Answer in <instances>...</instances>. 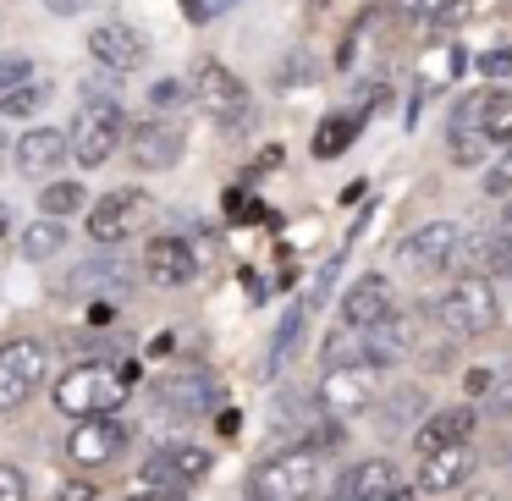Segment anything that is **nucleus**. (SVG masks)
<instances>
[{"mask_svg": "<svg viewBox=\"0 0 512 501\" xmlns=\"http://www.w3.org/2000/svg\"><path fill=\"white\" fill-rule=\"evenodd\" d=\"M138 369L122 364H72L67 375L56 380V408L72 413V419H100V413H116L127 397V380H133Z\"/></svg>", "mask_w": 512, "mask_h": 501, "instance_id": "f257e3e1", "label": "nucleus"}, {"mask_svg": "<svg viewBox=\"0 0 512 501\" xmlns=\"http://www.w3.org/2000/svg\"><path fill=\"white\" fill-rule=\"evenodd\" d=\"M435 320L446 336H485L501 325V298L490 287V276H457L435 303Z\"/></svg>", "mask_w": 512, "mask_h": 501, "instance_id": "f03ea898", "label": "nucleus"}, {"mask_svg": "<svg viewBox=\"0 0 512 501\" xmlns=\"http://www.w3.org/2000/svg\"><path fill=\"white\" fill-rule=\"evenodd\" d=\"M314 490H320V457L309 446H287L248 474V501H309Z\"/></svg>", "mask_w": 512, "mask_h": 501, "instance_id": "7ed1b4c3", "label": "nucleus"}, {"mask_svg": "<svg viewBox=\"0 0 512 501\" xmlns=\"http://www.w3.org/2000/svg\"><path fill=\"white\" fill-rule=\"evenodd\" d=\"M122 138H127V116H122L116 100H89L67 127V144H72V155H78L83 166H105Z\"/></svg>", "mask_w": 512, "mask_h": 501, "instance_id": "20e7f679", "label": "nucleus"}, {"mask_svg": "<svg viewBox=\"0 0 512 501\" xmlns=\"http://www.w3.org/2000/svg\"><path fill=\"white\" fill-rule=\"evenodd\" d=\"M457 243H463V226L457 221H430L419 232H408L397 243V270L402 276H446L457 259Z\"/></svg>", "mask_w": 512, "mask_h": 501, "instance_id": "39448f33", "label": "nucleus"}, {"mask_svg": "<svg viewBox=\"0 0 512 501\" xmlns=\"http://www.w3.org/2000/svg\"><path fill=\"white\" fill-rule=\"evenodd\" d=\"M380 397V369L375 364H331L320 380V413L331 419H353Z\"/></svg>", "mask_w": 512, "mask_h": 501, "instance_id": "423d86ee", "label": "nucleus"}, {"mask_svg": "<svg viewBox=\"0 0 512 501\" xmlns=\"http://www.w3.org/2000/svg\"><path fill=\"white\" fill-rule=\"evenodd\" d=\"M39 380H45V347L28 342V336H17V342L0 347V413L23 408V402L39 391Z\"/></svg>", "mask_w": 512, "mask_h": 501, "instance_id": "0eeeda50", "label": "nucleus"}, {"mask_svg": "<svg viewBox=\"0 0 512 501\" xmlns=\"http://www.w3.org/2000/svg\"><path fill=\"white\" fill-rule=\"evenodd\" d=\"M155 402L171 419H204V413L221 402V386H215L204 369H171V375L155 380Z\"/></svg>", "mask_w": 512, "mask_h": 501, "instance_id": "6e6552de", "label": "nucleus"}, {"mask_svg": "<svg viewBox=\"0 0 512 501\" xmlns=\"http://www.w3.org/2000/svg\"><path fill=\"white\" fill-rule=\"evenodd\" d=\"M210 474V452L204 446H193V441H171V446H160L155 457H144V485H160V490H188V485H199V479Z\"/></svg>", "mask_w": 512, "mask_h": 501, "instance_id": "1a4fd4ad", "label": "nucleus"}, {"mask_svg": "<svg viewBox=\"0 0 512 501\" xmlns=\"http://www.w3.org/2000/svg\"><path fill=\"white\" fill-rule=\"evenodd\" d=\"M122 446H127V430L111 413H100V419H78V430H72V441H67V457L78 468H105V463L122 457Z\"/></svg>", "mask_w": 512, "mask_h": 501, "instance_id": "9d476101", "label": "nucleus"}, {"mask_svg": "<svg viewBox=\"0 0 512 501\" xmlns=\"http://www.w3.org/2000/svg\"><path fill=\"white\" fill-rule=\"evenodd\" d=\"M138 215H144V193L116 188V193H105V199H94V210H89V237L111 248V243H122V237L138 232Z\"/></svg>", "mask_w": 512, "mask_h": 501, "instance_id": "9b49d317", "label": "nucleus"}, {"mask_svg": "<svg viewBox=\"0 0 512 501\" xmlns=\"http://www.w3.org/2000/svg\"><path fill=\"white\" fill-rule=\"evenodd\" d=\"M188 94H193V100H199L210 116H237V111L248 105L243 78H237V72H226L221 61H199V67H193Z\"/></svg>", "mask_w": 512, "mask_h": 501, "instance_id": "f8f14e48", "label": "nucleus"}, {"mask_svg": "<svg viewBox=\"0 0 512 501\" xmlns=\"http://www.w3.org/2000/svg\"><path fill=\"white\" fill-rule=\"evenodd\" d=\"M358 331V325H353ZM358 347H364V364H375V369H386V364H402L408 358V347H413V320L408 314H380L375 325H364L358 331Z\"/></svg>", "mask_w": 512, "mask_h": 501, "instance_id": "ddd939ff", "label": "nucleus"}, {"mask_svg": "<svg viewBox=\"0 0 512 501\" xmlns=\"http://www.w3.org/2000/svg\"><path fill=\"white\" fill-rule=\"evenodd\" d=\"M144 276L155 281V287H188V281L199 276V254H193L182 237H149Z\"/></svg>", "mask_w": 512, "mask_h": 501, "instance_id": "4468645a", "label": "nucleus"}, {"mask_svg": "<svg viewBox=\"0 0 512 501\" xmlns=\"http://www.w3.org/2000/svg\"><path fill=\"white\" fill-rule=\"evenodd\" d=\"M468 474H474V446L457 441V446H435V452L419 457V490L441 496V490H463Z\"/></svg>", "mask_w": 512, "mask_h": 501, "instance_id": "2eb2a0df", "label": "nucleus"}, {"mask_svg": "<svg viewBox=\"0 0 512 501\" xmlns=\"http://www.w3.org/2000/svg\"><path fill=\"white\" fill-rule=\"evenodd\" d=\"M127 155H133L138 171H171L182 160V133L166 122H138L127 133Z\"/></svg>", "mask_w": 512, "mask_h": 501, "instance_id": "dca6fc26", "label": "nucleus"}, {"mask_svg": "<svg viewBox=\"0 0 512 501\" xmlns=\"http://www.w3.org/2000/svg\"><path fill=\"white\" fill-rule=\"evenodd\" d=\"M67 155H72V144L56 127H28V133L17 138V171H23V177H39V182L56 177Z\"/></svg>", "mask_w": 512, "mask_h": 501, "instance_id": "f3484780", "label": "nucleus"}, {"mask_svg": "<svg viewBox=\"0 0 512 501\" xmlns=\"http://www.w3.org/2000/svg\"><path fill=\"white\" fill-rule=\"evenodd\" d=\"M89 56L100 61L105 72H138V61H144L149 50H144V39H138L127 23H100L89 34Z\"/></svg>", "mask_w": 512, "mask_h": 501, "instance_id": "a211bd4d", "label": "nucleus"}, {"mask_svg": "<svg viewBox=\"0 0 512 501\" xmlns=\"http://www.w3.org/2000/svg\"><path fill=\"white\" fill-rule=\"evenodd\" d=\"M397 303H391V281L386 276H358L353 287L342 292V325H375L380 314H391Z\"/></svg>", "mask_w": 512, "mask_h": 501, "instance_id": "6ab92c4d", "label": "nucleus"}, {"mask_svg": "<svg viewBox=\"0 0 512 501\" xmlns=\"http://www.w3.org/2000/svg\"><path fill=\"white\" fill-rule=\"evenodd\" d=\"M490 138L485 127H479V94L468 105H457L452 111V127H446V155L457 160V166H474V160H485Z\"/></svg>", "mask_w": 512, "mask_h": 501, "instance_id": "aec40b11", "label": "nucleus"}, {"mask_svg": "<svg viewBox=\"0 0 512 501\" xmlns=\"http://www.w3.org/2000/svg\"><path fill=\"white\" fill-rule=\"evenodd\" d=\"M468 435H474V408H435V413H424L413 446H419V457H424V452H435V446L468 441Z\"/></svg>", "mask_w": 512, "mask_h": 501, "instance_id": "412c9836", "label": "nucleus"}, {"mask_svg": "<svg viewBox=\"0 0 512 501\" xmlns=\"http://www.w3.org/2000/svg\"><path fill=\"white\" fill-rule=\"evenodd\" d=\"M391 485H397V468H391L386 457H364V463H353L336 479V490H347L353 501H380Z\"/></svg>", "mask_w": 512, "mask_h": 501, "instance_id": "4be33fe9", "label": "nucleus"}, {"mask_svg": "<svg viewBox=\"0 0 512 501\" xmlns=\"http://www.w3.org/2000/svg\"><path fill=\"white\" fill-rule=\"evenodd\" d=\"M127 270L133 265H122V259H89V265H78V276H67V292H122L133 281Z\"/></svg>", "mask_w": 512, "mask_h": 501, "instance_id": "5701e85b", "label": "nucleus"}, {"mask_svg": "<svg viewBox=\"0 0 512 501\" xmlns=\"http://www.w3.org/2000/svg\"><path fill=\"white\" fill-rule=\"evenodd\" d=\"M358 122H364V111H336V116H325V122L314 127V155H320V160L342 155V149L358 138Z\"/></svg>", "mask_w": 512, "mask_h": 501, "instance_id": "b1692460", "label": "nucleus"}, {"mask_svg": "<svg viewBox=\"0 0 512 501\" xmlns=\"http://www.w3.org/2000/svg\"><path fill=\"white\" fill-rule=\"evenodd\" d=\"M479 127H485L490 144H507V138H512V89L479 94Z\"/></svg>", "mask_w": 512, "mask_h": 501, "instance_id": "393cba45", "label": "nucleus"}, {"mask_svg": "<svg viewBox=\"0 0 512 501\" xmlns=\"http://www.w3.org/2000/svg\"><path fill=\"white\" fill-rule=\"evenodd\" d=\"M303 314H309V303H292V314H281L276 342H270V358H265V375H276V369L287 364V353L298 347V336H303Z\"/></svg>", "mask_w": 512, "mask_h": 501, "instance_id": "a878e982", "label": "nucleus"}, {"mask_svg": "<svg viewBox=\"0 0 512 501\" xmlns=\"http://www.w3.org/2000/svg\"><path fill=\"white\" fill-rule=\"evenodd\" d=\"M83 204H89V193H83L78 182H45V188H39V215H50V221L83 210Z\"/></svg>", "mask_w": 512, "mask_h": 501, "instance_id": "bb28decb", "label": "nucleus"}, {"mask_svg": "<svg viewBox=\"0 0 512 501\" xmlns=\"http://www.w3.org/2000/svg\"><path fill=\"white\" fill-rule=\"evenodd\" d=\"M61 243H67V226L50 221V215H45L39 226H28V232H23V254H28V259H56Z\"/></svg>", "mask_w": 512, "mask_h": 501, "instance_id": "cd10ccee", "label": "nucleus"}, {"mask_svg": "<svg viewBox=\"0 0 512 501\" xmlns=\"http://www.w3.org/2000/svg\"><path fill=\"white\" fill-rule=\"evenodd\" d=\"M45 100H50V89H45V83H17V89H6V94H0V116H34Z\"/></svg>", "mask_w": 512, "mask_h": 501, "instance_id": "c85d7f7f", "label": "nucleus"}, {"mask_svg": "<svg viewBox=\"0 0 512 501\" xmlns=\"http://www.w3.org/2000/svg\"><path fill=\"white\" fill-rule=\"evenodd\" d=\"M457 6L463 0H397V12L408 23H446V17H457Z\"/></svg>", "mask_w": 512, "mask_h": 501, "instance_id": "c756f323", "label": "nucleus"}, {"mask_svg": "<svg viewBox=\"0 0 512 501\" xmlns=\"http://www.w3.org/2000/svg\"><path fill=\"white\" fill-rule=\"evenodd\" d=\"M193 94H188V83H177V78H160L155 89H149V105L155 111H177V105H188Z\"/></svg>", "mask_w": 512, "mask_h": 501, "instance_id": "7c9ffc66", "label": "nucleus"}, {"mask_svg": "<svg viewBox=\"0 0 512 501\" xmlns=\"http://www.w3.org/2000/svg\"><path fill=\"white\" fill-rule=\"evenodd\" d=\"M424 402H430V397H424L419 386H402V391H391V408H386V419H391V424H402V419H413V413H419Z\"/></svg>", "mask_w": 512, "mask_h": 501, "instance_id": "2f4dec72", "label": "nucleus"}, {"mask_svg": "<svg viewBox=\"0 0 512 501\" xmlns=\"http://www.w3.org/2000/svg\"><path fill=\"white\" fill-rule=\"evenodd\" d=\"M479 188H485L490 199H512V149H507V155H501L496 166L485 171V182H479Z\"/></svg>", "mask_w": 512, "mask_h": 501, "instance_id": "473e14b6", "label": "nucleus"}, {"mask_svg": "<svg viewBox=\"0 0 512 501\" xmlns=\"http://www.w3.org/2000/svg\"><path fill=\"white\" fill-rule=\"evenodd\" d=\"M0 501H28V474L17 463H0Z\"/></svg>", "mask_w": 512, "mask_h": 501, "instance_id": "72a5a7b5", "label": "nucleus"}, {"mask_svg": "<svg viewBox=\"0 0 512 501\" xmlns=\"http://www.w3.org/2000/svg\"><path fill=\"white\" fill-rule=\"evenodd\" d=\"M479 72H485V78H507L512 72V45H496L490 56H479Z\"/></svg>", "mask_w": 512, "mask_h": 501, "instance_id": "f704fd0d", "label": "nucleus"}, {"mask_svg": "<svg viewBox=\"0 0 512 501\" xmlns=\"http://www.w3.org/2000/svg\"><path fill=\"white\" fill-rule=\"evenodd\" d=\"M17 83H28V61L23 56H0V94L17 89Z\"/></svg>", "mask_w": 512, "mask_h": 501, "instance_id": "c9c22d12", "label": "nucleus"}, {"mask_svg": "<svg viewBox=\"0 0 512 501\" xmlns=\"http://www.w3.org/2000/svg\"><path fill=\"white\" fill-rule=\"evenodd\" d=\"M182 6H188V17H193V23H210V17L232 12L237 0H182Z\"/></svg>", "mask_w": 512, "mask_h": 501, "instance_id": "e433bc0d", "label": "nucleus"}, {"mask_svg": "<svg viewBox=\"0 0 512 501\" xmlns=\"http://www.w3.org/2000/svg\"><path fill=\"white\" fill-rule=\"evenodd\" d=\"M94 496H100L94 485H83V479H72V485H61V496H56V501H94Z\"/></svg>", "mask_w": 512, "mask_h": 501, "instance_id": "4c0bfd02", "label": "nucleus"}, {"mask_svg": "<svg viewBox=\"0 0 512 501\" xmlns=\"http://www.w3.org/2000/svg\"><path fill=\"white\" fill-rule=\"evenodd\" d=\"M133 501H188V490H160V485H144Z\"/></svg>", "mask_w": 512, "mask_h": 501, "instance_id": "58836bf2", "label": "nucleus"}, {"mask_svg": "<svg viewBox=\"0 0 512 501\" xmlns=\"http://www.w3.org/2000/svg\"><path fill=\"white\" fill-rule=\"evenodd\" d=\"M45 6H50L56 17H78V12H89L94 0H45Z\"/></svg>", "mask_w": 512, "mask_h": 501, "instance_id": "ea45409f", "label": "nucleus"}, {"mask_svg": "<svg viewBox=\"0 0 512 501\" xmlns=\"http://www.w3.org/2000/svg\"><path fill=\"white\" fill-rule=\"evenodd\" d=\"M496 270L512 276V237H496Z\"/></svg>", "mask_w": 512, "mask_h": 501, "instance_id": "a19ab883", "label": "nucleus"}, {"mask_svg": "<svg viewBox=\"0 0 512 501\" xmlns=\"http://www.w3.org/2000/svg\"><path fill=\"white\" fill-rule=\"evenodd\" d=\"M380 501H419V490H413V485H402V479H397V485H391Z\"/></svg>", "mask_w": 512, "mask_h": 501, "instance_id": "79ce46f5", "label": "nucleus"}, {"mask_svg": "<svg viewBox=\"0 0 512 501\" xmlns=\"http://www.w3.org/2000/svg\"><path fill=\"white\" fill-rule=\"evenodd\" d=\"M463 501H507V496H501V490H468Z\"/></svg>", "mask_w": 512, "mask_h": 501, "instance_id": "37998d69", "label": "nucleus"}, {"mask_svg": "<svg viewBox=\"0 0 512 501\" xmlns=\"http://www.w3.org/2000/svg\"><path fill=\"white\" fill-rule=\"evenodd\" d=\"M501 237H512V199H507V210H501Z\"/></svg>", "mask_w": 512, "mask_h": 501, "instance_id": "c03bdc74", "label": "nucleus"}, {"mask_svg": "<svg viewBox=\"0 0 512 501\" xmlns=\"http://www.w3.org/2000/svg\"><path fill=\"white\" fill-rule=\"evenodd\" d=\"M6 226H12V210H6V204H0V237H6Z\"/></svg>", "mask_w": 512, "mask_h": 501, "instance_id": "a18cd8bd", "label": "nucleus"}, {"mask_svg": "<svg viewBox=\"0 0 512 501\" xmlns=\"http://www.w3.org/2000/svg\"><path fill=\"white\" fill-rule=\"evenodd\" d=\"M325 501H353V496H347V490H331V496H325Z\"/></svg>", "mask_w": 512, "mask_h": 501, "instance_id": "49530a36", "label": "nucleus"}, {"mask_svg": "<svg viewBox=\"0 0 512 501\" xmlns=\"http://www.w3.org/2000/svg\"><path fill=\"white\" fill-rule=\"evenodd\" d=\"M309 6H314V12H325V6H331V0H309Z\"/></svg>", "mask_w": 512, "mask_h": 501, "instance_id": "de8ad7c7", "label": "nucleus"}]
</instances>
